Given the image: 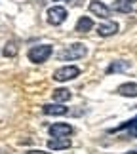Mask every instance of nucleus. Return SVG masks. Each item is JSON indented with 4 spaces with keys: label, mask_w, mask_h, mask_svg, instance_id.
Returning <instances> with one entry per match:
<instances>
[{
    "label": "nucleus",
    "mask_w": 137,
    "mask_h": 154,
    "mask_svg": "<svg viewBox=\"0 0 137 154\" xmlns=\"http://www.w3.org/2000/svg\"><path fill=\"white\" fill-rule=\"evenodd\" d=\"M86 55H88V48L82 42H74V44L67 46L65 50H61L57 53V57L61 61H74V59H82Z\"/></svg>",
    "instance_id": "obj_1"
},
{
    "label": "nucleus",
    "mask_w": 137,
    "mask_h": 154,
    "mask_svg": "<svg viewBox=\"0 0 137 154\" xmlns=\"http://www.w3.org/2000/svg\"><path fill=\"white\" fill-rule=\"evenodd\" d=\"M51 53H53V48L50 44H40V46H33L31 50H29V59H31L33 63H44L48 61V59L51 57Z\"/></svg>",
    "instance_id": "obj_2"
},
{
    "label": "nucleus",
    "mask_w": 137,
    "mask_h": 154,
    "mask_svg": "<svg viewBox=\"0 0 137 154\" xmlns=\"http://www.w3.org/2000/svg\"><path fill=\"white\" fill-rule=\"evenodd\" d=\"M67 8L65 6H59V4H55V6H51L50 10L46 11V19H48V23L50 25H61V23H65V19H67Z\"/></svg>",
    "instance_id": "obj_3"
},
{
    "label": "nucleus",
    "mask_w": 137,
    "mask_h": 154,
    "mask_svg": "<svg viewBox=\"0 0 137 154\" xmlns=\"http://www.w3.org/2000/svg\"><path fill=\"white\" fill-rule=\"evenodd\" d=\"M80 74V69L74 67V65H67V67H61L53 72V80L57 82H69V80H74L76 76Z\"/></svg>",
    "instance_id": "obj_4"
},
{
    "label": "nucleus",
    "mask_w": 137,
    "mask_h": 154,
    "mask_svg": "<svg viewBox=\"0 0 137 154\" xmlns=\"http://www.w3.org/2000/svg\"><path fill=\"white\" fill-rule=\"evenodd\" d=\"M48 131H50L51 137H70L74 133V128L70 124H53V126H50Z\"/></svg>",
    "instance_id": "obj_5"
},
{
    "label": "nucleus",
    "mask_w": 137,
    "mask_h": 154,
    "mask_svg": "<svg viewBox=\"0 0 137 154\" xmlns=\"http://www.w3.org/2000/svg\"><path fill=\"white\" fill-rule=\"evenodd\" d=\"M90 14L101 17V19H109L111 8H109V6H105L101 0H92V2H90Z\"/></svg>",
    "instance_id": "obj_6"
},
{
    "label": "nucleus",
    "mask_w": 137,
    "mask_h": 154,
    "mask_svg": "<svg viewBox=\"0 0 137 154\" xmlns=\"http://www.w3.org/2000/svg\"><path fill=\"white\" fill-rule=\"evenodd\" d=\"M42 110L48 116H65L69 112V109L63 106L61 103H46V105H42Z\"/></svg>",
    "instance_id": "obj_7"
},
{
    "label": "nucleus",
    "mask_w": 137,
    "mask_h": 154,
    "mask_svg": "<svg viewBox=\"0 0 137 154\" xmlns=\"http://www.w3.org/2000/svg\"><path fill=\"white\" fill-rule=\"evenodd\" d=\"M118 23L116 21H111V19H105L101 25L97 27V32L101 34V36H112V34H116L118 32Z\"/></svg>",
    "instance_id": "obj_8"
},
{
    "label": "nucleus",
    "mask_w": 137,
    "mask_h": 154,
    "mask_svg": "<svg viewBox=\"0 0 137 154\" xmlns=\"http://www.w3.org/2000/svg\"><path fill=\"white\" fill-rule=\"evenodd\" d=\"M70 139L69 137H53L48 141V149L50 150H65V149H70Z\"/></svg>",
    "instance_id": "obj_9"
},
{
    "label": "nucleus",
    "mask_w": 137,
    "mask_h": 154,
    "mask_svg": "<svg viewBox=\"0 0 137 154\" xmlns=\"http://www.w3.org/2000/svg\"><path fill=\"white\" fill-rule=\"evenodd\" d=\"M120 95L124 97H137V84H133V82H126V84H120L116 90Z\"/></svg>",
    "instance_id": "obj_10"
},
{
    "label": "nucleus",
    "mask_w": 137,
    "mask_h": 154,
    "mask_svg": "<svg viewBox=\"0 0 137 154\" xmlns=\"http://www.w3.org/2000/svg\"><path fill=\"white\" fill-rule=\"evenodd\" d=\"M93 29V19L92 17H88V15H82L78 21H76V27H74V31L76 32H88V31H92Z\"/></svg>",
    "instance_id": "obj_11"
},
{
    "label": "nucleus",
    "mask_w": 137,
    "mask_h": 154,
    "mask_svg": "<svg viewBox=\"0 0 137 154\" xmlns=\"http://www.w3.org/2000/svg\"><path fill=\"white\" fill-rule=\"evenodd\" d=\"M132 67L129 61H112L107 69V74H114V72H126V70Z\"/></svg>",
    "instance_id": "obj_12"
},
{
    "label": "nucleus",
    "mask_w": 137,
    "mask_h": 154,
    "mask_svg": "<svg viewBox=\"0 0 137 154\" xmlns=\"http://www.w3.org/2000/svg\"><path fill=\"white\" fill-rule=\"evenodd\" d=\"M51 97L55 103H65L70 99V90H67V88H57V90H53Z\"/></svg>",
    "instance_id": "obj_13"
},
{
    "label": "nucleus",
    "mask_w": 137,
    "mask_h": 154,
    "mask_svg": "<svg viewBox=\"0 0 137 154\" xmlns=\"http://www.w3.org/2000/svg\"><path fill=\"white\" fill-rule=\"evenodd\" d=\"M116 11H122V14H129L133 10V4L129 2H124V0H114V6H112Z\"/></svg>",
    "instance_id": "obj_14"
},
{
    "label": "nucleus",
    "mask_w": 137,
    "mask_h": 154,
    "mask_svg": "<svg viewBox=\"0 0 137 154\" xmlns=\"http://www.w3.org/2000/svg\"><path fill=\"white\" fill-rule=\"evenodd\" d=\"M2 53H4L6 57H15V55H17V44H15V42H11V40H10V42L4 46Z\"/></svg>",
    "instance_id": "obj_15"
},
{
    "label": "nucleus",
    "mask_w": 137,
    "mask_h": 154,
    "mask_svg": "<svg viewBox=\"0 0 137 154\" xmlns=\"http://www.w3.org/2000/svg\"><path fill=\"white\" fill-rule=\"evenodd\" d=\"M25 154H48V152H40V150H29V152H25Z\"/></svg>",
    "instance_id": "obj_16"
},
{
    "label": "nucleus",
    "mask_w": 137,
    "mask_h": 154,
    "mask_svg": "<svg viewBox=\"0 0 137 154\" xmlns=\"http://www.w3.org/2000/svg\"><path fill=\"white\" fill-rule=\"evenodd\" d=\"M124 2H129V4H135L137 0H124Z\"/></svg>",
    "instance_id": "obj_17"
},
{
    "label": "nucleus",
    "mask_w": 137,
    "mask_h": 154,
    "mask_svg": "<svg viewBox=\"0 0 137 154\" xmlns=\"http://www.w3.org/2000/svg\"><path fill=\"white\" fill-rule=\"evenodd\" d=\"M126 154H137V150H132V152H126Z\"/></svg>",
    "instance_id": "obj_18"
},
{
    "label": "nucleus",
    "mask_w": 137,
    "mask_h": 154,
    "mask_svg": "<svg viewBox=\"0 0 137 154\" xmlns=\"http://www.w3.org/2000/svg\"><path fill=\"white\" fill-rule=\"evenodd\" d=\"M55 2H57V0H55ZM59 2H67V0H59Z\"/></svg>",
    "instance_id": "obj_19"
}]
</instances>
